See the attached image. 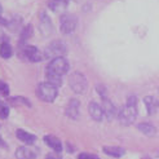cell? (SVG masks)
Instances as JSON below:
<instances>
[{
  "mask_svg": "<svg viewBox=\"0 0 159 159\" xmlns=\"http://www.w3.org/2000/svg\"><path fill=\"white\" fill-rule=\"evenodd\" d=\"M40 30L44 35H51L53 33V26H52V22L51 18L48 17V14L45 12L40 13Z\"/></svg>",
  "mask_w": 159,
  "mask_h": 159,
  "instance_id": "obj_10",
  "label": "cell"
},
{
  "mask_svg": "<svg viewBox=\"0 0 159 159\" xmlns=\"http://www.w3.org/2000/svg\"><path fill=\"white\" fill-rule=\"evenodd\" d=\"M57 87L48 82H43L36 87V96L44 102H53L57 97Z\"/></svg>",
  "mask_w": 159,
  "mask_h": 159,
  "instance_id": "obj_3",
  "label": "cell"
},
{
  "mask_svg": "<svg viewBox=\"0 0 159 159\" xmlns=\"http://www.w3.org/2000/svg\"><path fill=\"white\" fill-rule=\"evenodd\" d=\"M44 141L54 153H61L62 152V142L60 141V139L52 136V134H48V136L44 137Z\"/></svg>",
  "mask_w": 159,
  "mask_h": 159,
  "instance_id": "obj_13",
  "label": "cell"
},
{
  "mask_svg": "<svg viewBox=\"0 0 159 159\" xmlns=\"http://www.w3.org/2000/svg\"><path fill=\"white\" fill-rule=\"evenodd\" d=\"M70 66H69V62L65 57H58V58H54L49 62V65L47 66V73H51V74H56L58 76L65 75L67 71H69Z\"/></svg>",
  "mask_w": 159,
  "mask_h": 159,
  "instance_id": "obj_5",
  "label": "cell"
},
{
  "mask_svg": "<svg viewBox=\"0 0 159 159\" xmlns=\"http://www.w3.org/2000/svg\"><path fill=\"white\" fill-rule=\"evenodd\" d=\"M2 12H3V9H2V5H0V14H2Z\"/></svg>",
  "mask_w": 159,
  "mask_h": 159,
  "instance_id": "obj_28",
  "label": "cell"
},
{
  "mask_svg": "<svg viewBox=\"0 0 159 159\" xmlns=\"http://www.w3.org/2000/svg\"><path fill=\"white\" fill-rule=\"evenodd\" d=\"M69 85L75 93L84 94L87 92V89H88V80H87V78L82 73L75 71V73H73L69 78Z\"/></svg>",
  "mask_w": 159,
  "mask_h": 159,
  "instance_id": "obj_4",
  "label": "cell"
},
{
  "mask_svg": "<svg viewBox=\"0 0 159 159\" xmlns=\"http://www.w3.org/2000/svg\"><path fill=\"white\" fill-rule=\"evenodd\" d=\"M78 158H79V159H100L97 155H94V154H88V153H82V154H79Z\"/></svg>",
  "mask_w": 159,
  "mask_h": 159,
  "instance_id": "obj_25",
  "label": "cell"
},
{
  "mask_svg": "<svg viewBox=\"0 0 159 159\" xmlns=\"http://www.w3.org/2000/svg\"><path fill=\"white\" fill-rule=\"evenodd\" d=\"M0 93H2L3 96H8V94H9V87H8L7 83H4L2 80H0Z\"/></svg>",
  "mask_w": 159,
  "mask_h": 159,
  "instance_id": "obj_24",
  "label": "cell"
},
{
  "mask_svg": "<svg viewBox=\"0 0 159 159\" xmlns=\"http://www.w3.org/2000/svg\"><path fill=\"white\" fill-rule=\"evenodd\" d=\"M44 60H54L58 57H65L67 53V45L62 40H53L44 49Z\"/></svg>",
  "mask_w": 159,
  "mask_h": 159,
  "instance_id": "obj_2",
  "label": "cell"
},
{
  "mask_svg": "<svg viewBox=\"0 0 159 159\" xmlns=\"http://www.w3.org/2000/svg\"><path fill=\"white\" fill-rule=\"evenodd\" d=\"M144 102H145V106H146V110H148V114L149 115H153L155 114V111H157V107H158V102L157 100L153 97V96H146L144 98Z\"/></svg>",
  "mask_w": 159,
  "mask_h": 159,
  "instance_id": "obj_17",
  "label": "cell"
},
{
  "mask_svg": "<svg viewBox=\"0 0 159 159\" xmlns=\"http://www.w3.org/2000/svg\"><path fill=\"white\" fill-rule=\"evenodd\" d=\"M137 129L141 133H144V134H146V136H149V137H153V136H155V134H157V128L153 124H150V123H140V124H137Z\"/></svg>",
  "mask_w": 159,
  "mask_h": 159,
  "instance_id": "obj_15",
  "label": "cell"
},
{
  "mask_svg": "<svg viewBox=\"0 0 159 159\" xmlns=\"http://www.w3.org/2000/svg\"><path fill=\"white\" fill-rule=\"evenodd\" d=\"M16 158L17 159H34L36 158V153L27 146H21L16 150Z\"/></svg>",
  "mask_w": 159,
  "mask_h": 159,
  "instance_id": "obj_14",
  "label": "cell"
},
{
  "mask_svg": "<svg viewBox=\"0 0 159 159\" xmlns=\"http://www.w3.org/2000/svg\"><path fill=\"white\" fill-rule=\"evenodd\" d=\"M16 136H17L18 140H21L23 144H26V145H33L34 142L36 141V136H35V134L29 133L25 129H17V132H16Z\"/></svg>",
  "mask_w": 159,
  "mask_h": 159,
  "instance_id": "obj_12",
  "label": "cell"
},
{
  "mask_svg": "<svg viewBox=\"0 0 159 159\" xmlns=\"http://www.w3.org/2000/svg\"><path fill=\"white\" fill-rule=\"evenodd\" d=\"M67 4L69 0H51L48 5L53 12H61L67 7Z\"/></svg>",
  "mask_w": 159,
  "mask_h": 159,
  "instance_id": "obj_18",
  "label": "cell"
},
{
  "mask_svg": "<svg viewBox=\"0 0 159 159\" xmlns=\"http://www.w3.org/2000/svg\"><path fill=\"white\" fill-rule=\"evenodd\" d=\"M66 115L69 116V118H71V119H78L79 118V101L78 100H75V98H73V100H70V102L67 104V106H66Z\"/></svg>",
  "mask_w": 159,
  "mask_h": 159,
  "instance_id": "obj_11",
  "label": "cell"
},
{
  "mask_svg": "<svg viewBox=\"0 0 159 159\" xmlns=\"http://www.w3.org/2000/svg\"><path fill=\"white\" fill-rule=\"evenodd\" d=\"M62 76H58V75H56V74H51V73H47L45 71V79H47V82L53 84L54 87H60L62 84Z\"/></svg>",
  "mask_w": 159,
  "mask_h": 159,
  "instance_id": "obj_20",
  "label": "cell"
},
{
  "mask_svg": "<svg viewBox=\"0 0 159 159\" xmlns=\"http://www.w3.org/2000/svg\"><path fill=\"white\" fill-rule=\"evenodd\" d=\"M88 111H89L91 118L93 119V120H96V122H101L102 119H104V116H105L102 106L100 104H97V102H94V101H92L91 104L88 105Z\"/></svg>",
  "mask_w": 159,
  "mask_h": 159,
  "instance_id": "obj_8",
  "label": "cell"
},
{
  "mask_svg": "<svg viewBox=\"0 0 159 159\" xmlns=\"http://www.w3.org/2000/svg\"><path fill=\"white\" fill-rule=\"evenodd\" d=\"M23 54L25 57L31 62H40L44 60V53L39 51V48L34 45H26L23 47Z\"/></svg>",
  "mask_w": 159,
  "mask_h": 159,
  "instance_id": "obj_7",
  "label": "cell"
},
{
  "mask_svg": "<svg viewBox=\"0 0 159 159\" xmlns=\"http://www.w3.org/2000/svg\"><path fill=\"white\" fill-rule=\"evenodd\" d=\"M60 27H61V33L62 34H71L74 33L78 27V18L74 14H62L60 18Z\"/></svg>",
  "mask_w": 159,
  "mask_h": 159,
  "instance_id": "obj_6",
  "label": "cell"
},
{
  "mask_svg": "<svg viewBox=\"0 0 159 159\" xmlns=\"http://www.w3.org/2000/svg\"><path fill=\"white\" fill-rule=\"evenodd\" d=\"M9 115V109L5 105H0V119H7Z\"/></svg>",
  "mask_w": 159,
  "mask_h": 159,
  "instance_id": "obj_22",
  "label": "cell"
},
{
  "mask_svg": "<svg viewBox=\"0 0 159 159\" xmlns=\"http://www.w3.org/2000/svg\"><path fill=\"white\" fill-rule=\"evenodd\" d=\"M102 109H104V114H105V116L109 119V120H113V119L119 114L115 105L107 97L102 98Z\"/></svg>",
  "mask_w": 159,
  "mask_h": 159,
  "instance_id": "obj_9",
  "label": "cell"
},
{
  "mask_svg": "<svg viewBox=\"0 0 159 159\" xmlns=\"http://www.w3.org/2000/svg\"><path fill=\"white\" fill-rule=\"evenodd\" d=\"M102 150H104V153H106L107 155L114 157V158H119V157L124 155V153H125V150L119 146H104Z\"/></svg>",
  "mask_w": 159,
  "mask_h": 159,
  "instance_id": "obj_16",
  "label": "cell"
},
{
  "mask_svg": "<svg viewBox=\"0 0 159 159\" xmlns=\"http://www.w3.org/2000/svg\"><path fill=\"white\" fill-rule=\"evenodd\" d=\"M31 35H33V27H31V25H27L26 27H23V29H22V33H21V42H26Z\"/></svg>",
  "mask_w": 159,
  "mask_h": 159,
  "instance_id": "obj_21",
  "label": "cell"
},
{
  "mask_svg": "<svg viewBox=\"0 0 159 159\" xmlns=\"http://www.w3.org/2000/svg\"><path fill=\"white\" fill-rule=\"evenodd\" d=\"M97 92L101 96V98H106L107 97V91H106V87L102 85V84H98L97 85Z\"/></svg>",
  "mask_w": 159,
  "mask_h": 159,
  "instance_id": "obj_23",
  "label": "cell"
},
{
  "mask_svg": "<svg viewBox=\"0 0 159 159\" xmlns=\"http://www.w3.org/2000/svg\"><path fill=\"white\" fill-rule=\"evenodd\" d=\"M137 116V97L129 96L127 100V104L123 106V109L119 111L118 118L122 125H131L134 123Z\"/></svg>",
  "mask_w": 159,
  "mask_h": 159,
  "instance_id": "obj_1",
  "label": "cell"
},
{
  "mask_svg": "<svg viewBox=\"0 0 159 159\" xmlns=\"http://www.w3.org/2000/svg\"><path fill=\"white\" fill-rule=\"evenodd\" d=\"M13 54V49L9 43H2V45H0V56H2V58H5L8 60L11 57V56Z\"/></svg>",
  "mask_w": 159,
  "mask_h": 159,
  "instance_id": "obj_19",
  "label": "cell"
},
{
  "mask_svg": "<svg viewBox=\"0 0 159 159\" xmlns=\"http://www.w3.org/2000/svg\"><path fill=\"white\" fill-rule=\"evenodd\" d=\"M0 146H3V148H5V144H4V141L2 140V137H0Z\"/></svg>",
  "mask_w": 159,
  "mask_h": 159,
  "instance_id": "obj_27",
  "label": "cell"
},
{
  "mask_svg": "<svg viewBox=\"0 0 159 159\" xmlns=\"http://www.w3.org/2000/svg\"><path fill=\"white\" fill-rule=\"evenodd\" d=\"M45 159H61V157L57 155V154H54V153H49V154H47Z\"/></svg>",
  "mask_w": 159,
  "mask_h": 159,
  "instance_id": "obj_26",
  "label": "cell"
}]
</instances>
